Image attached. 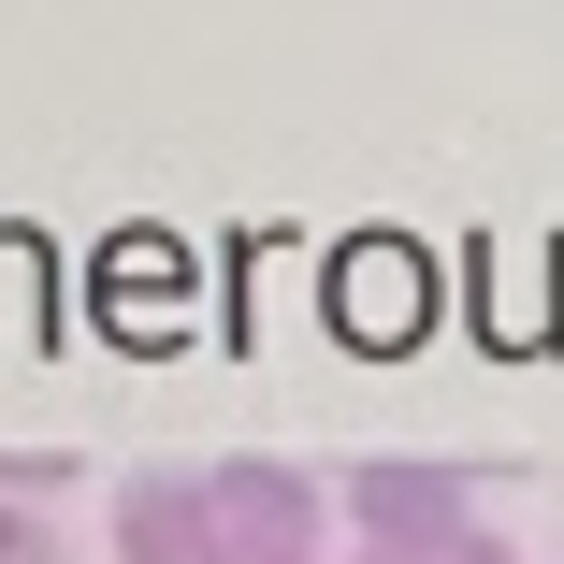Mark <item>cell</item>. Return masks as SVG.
Here are the masks:
<instances>
[{
    "mask_svg": "<svg viewBox=\"0 0 564 564\" xmlns=\"http://www.w3.org/2000/svg\"><path fill=\"white\" fill-rule=\"evenodd\" d=\"M217 521H232V564H333V492L304 464H217Z\"/></svg>",
    "mask_w": 564,
    "mask_h": 564,
    "instance_id": "obj_2",
    "label": "cell"
},
{
    "mask_svg": "<svg viewBox=\"0 0 564 564\" xmlns=\"http://www.w3.org/2000/svg\"><path fill=\"white\" fill-rule=\"evenodd\" d=\"M348 564H377V550H348Z\"/></svg>",
    "mask_w": 564,
    "mask_h": 564,
    "instance_id": "obj_5",
    "label": "cell"
},
{
    "mask_svg": "<svg viewBox=\"0 0 564 564\" xmlns=\"http://www.w3.org/2000/svg\"><path fill=\"white\" fill-rule=\"evenodd\" d=\"M348 535L377 550V564H434V550H464L478 535V492L448 478V464H348Z\"/></svg>",
    "mask_w": 564,
    "mask_h": 564,
    "instance_id": "obj_1",
    "label": "cell"
},
{
    "mask_svg": "<svg viewBox=\"0 0 564 564\" xmlns=\"http://www.w3.org/2000/svg\"><path fill=\"white\" fill-rule=\"evenodd\" d=\"M117 564H232L217 464H145V478H117Z\"/></svg>",
    "mask_w": 564,
    "mask_h": 564,
    "instance_id": "obj_3",
    "label": "cell"
},
{
    "mask_svg": "<svg viewBox=\"0 0 564 564\" xmlns=\"http://www.w3.org/2000/svg\"><path fill=\"white\" fill-rule=\"evenodd\" d=\"M0 564H58V521L44 507H0Z\"/></svg>",
    "mask_w": 564,
    "mask_h": 564,
    "instance_id": "obj_4",
    "label": "cell"
}]
</instances>
